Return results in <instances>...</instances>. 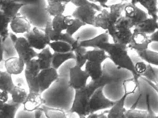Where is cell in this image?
<instances>
[{"instance_id": "6da1fadb", "label": "cell", "mask_w": 158, "mask_h": 118, "mask_svg": "<svg viewBox=\"0 0 158 118\" xmlns=\"http://www.w3.org/2000/svg\"><path fill=\"white\" fill-rule=\"evenodd\" d=\"M128 46L110 42L102 43L98 49L102 50L109 56V59L118 69L128 71L132 74L133 78L137 82L140 76L136 70L135 64L132 60L128 52Z\"/></svg>"}, {"instance_id": "7a4b0ae2", "label": "cell", "mask_w": 158, "mask_h": 118, "mask_svg": "<svg viewBox=\"0 0 158 118\" xmlns=\"http://www.w3.org/2000/svg\"><path fill=\"white\" fill-rule=\"evenodd\" d=\"M124 92L122 97L115 101L113 106L107 110L108 118H125V112L127 109L125 108V103L127 98L129 95L134 94L139 87V83L134 78L125 80L123 83Z\"/></svg>"}, {"instance_id": "3957f363", "label": "cell", "mask_w": 158, "mask_h": 118, "mask_svg": "<svg viewBox=\"0 0 158 118\" xmlns=\"http://www.w3.org/2000/svg\"><path fill=\"white\" fill-rule=\"evenodd\" d=\"M10 37L18 57L26 63L30 60L36 58L38 53L30 46L27 39L23 37H18L14 33H10Z\"/></svg>"}, {"instance_id": "277c9868", "label": "cell", "mask_w": 158, "mask_h": 118, "mask_svg": "<svg viewBox=\"0 0 158 118\" xmlns=\"http://www.w3.org/2000/svg\"><path fill=\"white\" fill-rule=\"evenodd\" d=\"M69 80L68 86L76 90H84L87 85L89 75L82 67L76 64L69 69Z\"/></svg>"}, {"instance_id": "5b68a950", "label": "cell", "mask_w": 158, "mask_h": 118, "mask_svg": "<svg viewBox=\"0 0 158 118\" xmlns=\"http://www.w3.org/2000/svg\"><path fill=\"white\" fill-rule=\"evenodd\" d=\"M103 88L101 87L97 89L89 97V112H97L102 110L110 108L115 101H113L107 98L104 93Z\"/></svg>"}, {"instance_id": "8992f818", "label": "cell", "mask_w": 158, "mask_h": 118, "mask_svg": "<svg viewBox=\"0 0 158 118\" xmlns=\"http://www.w3.org/2000/svg\"><path fill=\"white\" fill-rule=\"evenodd\" d=\"M70 112L76 113L80 118L88 116L89 97L85 90H76Z\"/></svg>"}, {"instance_id": "52a82bcc", "label": "cell", "mask_w": 158, "mask_h": 118, "mask_svg": "<svg viewBox=\"0 0 158 118\" xmlns=\"http://www.w3.org/2000/svg\"><path fill=\"white\" fill-rule=\"evenodd\" d=\"M102 7L99 5H84L77 7L72 15L79 19L84 23L94 26V20L98 12H101Z\"/></svg>"}, {"instance_id": "ba28073f", "label": "cell", "mask_w": 158, "mask_h": 118, "mask_svg": "<svg viewBox=\"0 0 158 118\" xmlns=\"http://www.w3.org/2000/svg\"><path fill=\"white\" fill-rule=\"evenodd\" d=\"M24 36L27 39L30 46L37 50L44 49L50 44L46 38L44 29L34 27L30 32L24 34Z\"/></svg>"}, {"instance_id": "9c48e42d", "label": "cell", "mask_w": 158, "mask_h": 118, "mask_svg": "<svg viewBox=\"0 0 158 118\" xmlns=\"http://www.w3.org/2000/svg\"><path fill=\"white\" fill-rule=\"evenodd\" d=\"M120 81V78L115 75L110 73L104 70L103 74L99 79L97 80H91L87 84L85 88L84 89L86 92L89 98L97 89L101 87H104L105 86L116 83Z\"/></svg>"}, {"instance_id": "30bf717a", "label": "cell", "mask_w": 158, "mask_h": 118, "mask_svg": "<svg viewBox=\"0 0 158 118\" xmlns=\"http://www.w3.org/2000/svg\"><path fill=\"white\" fill-rule=\"evenodd\" d=\"M59 78L57 70L52 67L41 70L37 76L40 93L42 94L48 90L52 83Z\"/></svg>"}, {"instance_id": "8fae6325", "label": "cell", "mask_w": 158, "mask_h": 118, "mask_svg": "<svg viewBox=\"0 0 158 118\" xmlns=\"http://www.w3.org/2000/svg\"><path fill=\"white\" fill-rule=\"evenodd\" d=\"M152 43L148 35L142 33H133L132 40L128 47L138 53L148 49L149 46Z\"/></svg>"}, {"instance_id": "7c38bea8", "label": "cell", "mask_w": 158, "mask_h": 118, "mask_svg": "<svg viewBox=\"0 0 158 118\" xmlns=\"http://www.w3.org/2000/svg\"><path fill=\"white\" fill-rule=\"evenodd\" d=\"M136 70L140 78H146L158 85V68L145 62L135 63Z\"/></svg>"}, {"instance_id": "4fadbf2b", "label": "cell", "mask_w": 158, "mask_h": 118, "mask_svg": "<svg viewBox=\"0 0 158 118\" xmlns=\"http://www.w3.org/2000/svg\"><path fill=\"white\" fill-rule=\"evenodd\" d=\"M125 16L133 22L134 26L148 18V14L143 10L138 8L136 4L127 2L124 10ZM135 27V26H134Z\"/></svg>"}, {"instance_id": "5bb4252c", "label": "cell", "mask_w": 158, "mask_h": 118, "mask_svg": "<svg viewBox=\"0 0 158 118\" xmlns=\"http://www.w3.org/2000/svg\"><path fill=\"white\" fill-rule=\"evenodd\" d=\"M44 31L46 38L49 43L53 41H65L73 45L76 39L67 33L58 34L55 32L52 26L51 20L47 21Z\"/></svg>"}, {"instance_id": "9a60e30c", "label": "cell", "mask_w": 158, "mask_h": 118, "mask_svg": "<svg viewBox=\"0 0 158 118\" xmlns=\"http://www.w3.org/2000/svg\"><path fill=\"white\" fill-rule=\"evenodd\" d=\"M46 100L38 92H29L24 104V109L26 111L33 112L45 105Z\"/></svg>"}, {"instance_id": "2e32d148", "label": "cell", "mask_w": 158, "mask_h": 118, "mask_svg": "<svg viewBox=\"0 0 158 118\" xmlns=\"http://www.w3.org/2000/svg\"><path fill=\"white\" fill-rule=\"evenodd\" d=\"M12 31L15 34H25L30 32L31 25L30 21L23 16L17 15L10 23Z\"/></svg>"}, {"instance_id": "e0dca14e", "label": "cell", "mask_w": 158, "mask_h": 118, "mask_svg": "<svg viewBox=\"0 0 158 118\" xmlns=\"http://www.w3.org/2000/svg\"><path fill=\"white\" fill-rule=\"evenodd\" d=\"M25 4L16 3L7 0H1L0 14L12 20L17 16L19 11Z\"/></svg>"}, {"instance_id": "ac0fdd59", "label": "cell", "mask_w": 158, "mask_h": 118, "mask_svg": "<svg viewBox=\"0 0 158 118\" xmlns=\"http://www.w3.org/2000/svg\"><path fill=\"white\" fill-rule=\"evenodd\" d=\"M127 3V2H122L121 3H116V4L110 5L109 7L110 26V28L107 32H108L110 36H111L115 33L114 24L117 19L123 15L125 7Z\"/></svg>"}, {"instance_id": "d6986e66", "label": "cell", "mask_w": 158, "mask_h": 118, "mask_svg": "<svg viewBox=\"0 0 158 118\" xmlns=\"http://www.w3.org/2000/svg\"><path fill=\"white\" fill-rule=\"evenodd\" d=\"M158 28V19L148 17L140 22L134 27L133 33H142L150 35Z\"/></svg>"}, {"instance_id": "ffe728a7", "label": "cell", "mask_w": 158, "mask_h": 118, "mask_svg": "<svg viewBox=\"0 0 158 118\" xmlns=\"http://www.w3.org/2000/svg\"><path fill=\"white\" fill-rule=\"evenodd\" d=\"M25 63L19 57H11L4 61L6 71L10 74L17 75L25 70Z\"/></svg>"}, {"instance_id": "44dd1931", "label": "cell", "mask_w": 158, "mask_h": 118, "mask_svg": "<svg viewBox=\"0 0 158 118\" xmlns=\"http://www.w3.org/2000/svg\"><path fill=\"white\" fill-rule=\"evenodd\" d=\"M21 105L11 100L7 102H0V118H15L16 112Z\"/></svg>"}, {"instance_id": "7402d4cb", "label": "cell", "mask_w": 158, "mask_h": 118, "mask_svg": "<svg viewBox=\"0 0 158 118\" xmlns=\"http://www.w3.org/2000/svg\"><path fill=\"white\" fill-rule=\"evenodd\" d=\"M80 38L76 39L73 46V51L75 56L76 64L81 67L85 66L87 60L86 53L87 50L86 48L82 47L80 45Z\"/></svg>"}, {"instance_id": "603a6c76", "label": "cell", "mask_w": 158, "mask_h": 118, "mask_svg": "<svg viewBox=\"0 0 158 118\" xmlns=\"http://www.w3.org/2000/svg\"><path fill=\"white\" fill-rule=\"evenodd\" d=\"M85 66V70L88 74L91 80H98L103 75L104 69L102 63L87 61Z\"/></svg>"}, {"instance_id": "cb8c5ba5", "label": "cell", "mask_w": 158, "mask_h": 118, "mask_svg": "<svg viewBox=\"0 0 158 118\" xmlns=\"http://www.w3.org/2000/svg\"><path fill=\"white\" fill-rule=\"evenodd\" d=\"M110 35L107 31L98 35L97 36L87 39L80 40V45L84 47H91L94 49H98L99 47L103 43L109 42Z\"/></svg>"}, {"instance_id": "d4e9b609", "label": "cell", "mask_w": 158, "mask_h": 118, "mask_svg": "<svg viewBox=\"0 0 158 118\" xmlns=\"http://www.w3.org/2000/svg\"><path fill=\"white\" fill-rule=\"evenodd\" d=\"M64 21L67 27L66 33L72 36H73L81 27L86 25L82 21L72 15L65 16Z\"/></svg>"}, {"instance_id": "484cf974", "label": "cell", "mask_w": 158, "mask_h": 118, "mask_svg": "<svg viewBox=\"0 0 158 118\" xmlns=\"http://www.w3.org/2000/svg\"><path fill=\"white\" fill-rule=\"evenodd\" d=\"M100 12L95 17L93 26L107 31L110 26V12L106 9H104Z\"/></svg>"}, {"instance_id": "4316f807", "label": "cell", "mask_w": 158, "mask_h": 118, "mask_svg": "<svg viewBox=\"0 0 158 118\" xmlns=\"http://www.w3.org/2000/svg\"><path fill=\"white\" fill-rule=\"evenodd\" d=\"M52 56L53 53L49 47H47L38 53L36 58L40 63L41 70L52 67Z\"/></svg>"}, {"instance_id": "83f0119b", "label": "cell", "mask_w": 158, "mask_h": 118, "mask_svg": "<svg viewBox=\"0 0 158 118\" xmlns=\"http://www.w3.org/2000/svg\"><path fill=\"white\" fill-rule=\"evenodd\" d=\"M75 59V56L73 51L67 53L53 52L52 67L58 70L64 63L70 60Z\"/></svg>"}, {"instance_id": "f1b7e54d", "label": "cell", "mask_w": 158, "mask_h": 118, "mask_svg": "<svg viewBox=\"0 0 158 118\" xmlns=\"http://www.w3.org/2000/svg\"><path fill=\"white\" fill-rule=\"evenodd\" d=\"M136 4L139 3L144 9L150 17L158 19L157 0H135Z\"/></svg>"}, {"instance_id": "f546056e", "label": "cell", "mask_w": 158, "mask_h": 118, "mask_svg": "<svg viewBox=\"0 0 158 118\" xmlns=\"http://www.w3.org/2000/svg\"><path fill=\"white\" fill-rule=\"evenodd\" d=\"M86 58L87 60L89 61L102 63L107 59H109V56L102 50L94 49L92 50L87 51Z\"/></svg>"}, {"instance_id": "4dcf8cb0", "label": "cell", "mask_w": 158, "mask_h": 118, "mask_svg": "<svg viewBox=\"0 0 158 118\" xmlns=\"http://www.w3.org/2000/svg\"><path fill=\"white\" fill-rule=\"evenodd\" d=\"M15 86L12 77V75L10 74L7 71H1L0 72L1 91H7L10 94Z\"/></svg>"}, {"instance_id": "1f68e13d", "label": "cell", "mask_w": 158, "mask_h": 118, "mask_svg": "<svg viewBox=\"0 0 158 118\" xmlns=\"http://www.w3.org/2000/svg\"><path fill=\"white\" fill-rule=\"evenodd\" d=\"M133 35L132 30L123 32L116 31L111 37L114 43L128 46L132 40Z\"/></svg>"}, {"instance_id": "d6a6232c", "label": "cell", "mask_w": 158, "mask_h": 118, "mask_svg": "<svg viewBox=\"0 0 158 118\" xmlns=\"http://www.w3.org/2000/svg\"><path fill=\"white\" fill-rule=\"evenodd\" d=\"M138 57L143 61L152 66L158 67V52L148 49L137 53Z\"/></svg>"}, {"instance_id": "836d02e7", "label": "cell", "mask_w": 158, "mask_h": 118, "mask_svg": "<svg viewBox=\"0 0 158 118\" xmlns=\"http://www.w3.org/2000/svg\"><path fill=\"white\" fill-rule=\"evenodd\" d=\"M28 93L20 86H16L10 93L11 100L17 104H23L27 98Z\"/></svg>"}, {"instance_id": "e575fe53", "label": "cell", "mask_w": 158, "mask_h": 118, "mask_svg": "<svg viewBox=\"0 0 158 118\" xmlns=\"http://www.w3.org/2000/svg\"><path fill=\"white\" fill-rule=\"evenodd\" d=\"M48 46L54 52L67 53L73 51L72 44L67 41H53L50 42Z\"/></svg>"}, {"instance_id": "d590c367", "label": "cell", "mask_w": 158, "mask_h": 118, "mask_svg": "<svg viewBox=\"0 0 158 118\" xmlns=\"http://www.w3.org/2000/svg\"><path fill=\"white\" fill-rule=\"evenodd\" d=\"M115 32H123L132 30L134 28V23L129 18L125 15H122L119 17L114 24Z\"/></svg>"}, {"instance_id": "8d00e7d4", "label": "cell", "mask_w": 158, "mask_h": 118, "mask_svg": "<svg viewBox=\"0 0 158 118\" xmlns=\"http://www.w3.org/2000/svg\"><path fill=\"white\" fill-rule=\"evenodd\" d=\"M66 5L67 4H66L56 2L48 3L46 7V12L48 15L53 17L58 15H62L65 11Z\"/></svg>"}, {"instance_id": "74e56055", "label": "cell", "mask_w": 158, "mask_h": 118, "mask_svg": "<svg viewBox=\"0 0 158 118\" xmlns=\"http://www.w3.org/2000/svg\"><path fill=\"white\" fill-rule=\"evenodd\" d=\"M64 17L65 16L64 14L58 15L53 17L51 20L52 29L58 34L66 33L67 27L64 22Z\"/></svg>"}, {"instance_id": "f35d334b", "label": "cell", "mask_w": 158, "mask_h": 118, "mask_svg": "<svg viewBox=\"0 0 158 118\" xmlns=\"http://www.w3.org/2000/svg\"><path fill=\"white\" fill-rule=\"evenodd\" d=\"M1 32H0V37L1 41L5 43L9 37L10 34L9 33V26L10 25L11 20L7 18L1 14Z\"/></svg>"}, {"instance_id": "ab89813d", "label": "cell", "mask_w": 158, "mask_h": 118, "mask_svg": "<svg viewBox=\"0 0 158 118\" xmlns=\"http://www.w3.org/2000/svg\"><path fill=\"white\" fill-rule=\"evenodd\" d=\"M40 63L37 59H32L26 63L24 72L37 77L41 71Z\"/></svg>"}, {"instance_id": "60d3db41", "label": "cell", "mask_w": 158, "mask_h": 118, "mask_svg": "<svg viewBox=\"0 0 158 118\" xmlns=\"http://www.w3.org/2000/svg\"><path fill=\"white\" fill-rule=\"evenodd\" d=\"M45 116L48 118H65L67 117L64 111L60 109L49 108L43 105L41 107Z\"/></svg>"}, {"instance_id": "b9f144b4", "label": "cell", "mask_w": 158, "mask_h": 118, "mask_svg": "<svg viewBox=\"0 0 158 118\" xmlns=\"http://www.w3.org/2000/svg\"><path fill=\"white\" fill-rule=\"evenodd\" d=\"M125 118H151L150 114L148 110H140L135 109L126 110L125 112Z\"/></svg>"}, {"instance_id": "7bdbcfd3", "label": "cell", "mask_w": 158, "mask_h": 118, "mask_svg": "<svg viewBox=\"0 0 158 118\" xmlns=\"http://www.w3.org/2000/svg\"><path fill=\"white\" fill-rule=\"evenodd\" d=\"M25 77L29 88V92H35L40 93V87L37 77L24 72Z\"/></svg>"}, {"instance_id": "ee69618b", "label": "cell", "mask_w": 158, "mask_h": 118, "mask_svg": "<svg viewBox=\"0 0 158 118\" xmlns=\"http://www.w3.org/2000/svg\"><path fill=\"white\" fill-rule=\"evenodd\" d=\"M7 1L16 2V3H22L27 5L28 4L34 5V4H38L40 0H7Z\"/></svg>"}, {"instance_id": "f6af8a7d", "label": "cell", "mask_w": 158, "mask_h": 118, "mask_svg": "<svg viewBox=\"0 0 158 118\" xmlns=\"http://www.w3.org/2000/svg\"><path fill=\"white\" fill-rule=\"evenodd\" d=\"M9 92L5 91H1L0 92V102H7L9 100Z\"/></svg>"}, {"instance_id": "bcb514c9", "label": "cell", "mask_w": 158, "mask_h": 118, "mask_svg": "<svg viewBox=\"0 0 158 118\" xmlns=\"http://www.w3.org/2000/svg\"><path fill=\"white\" fill-rule=\"evenodd\" d=\"M110 0H94V2H97L99 4L102 8L107 9L109 8L110 6L107 5V3Z\"/></svg>"}, {"instance_id": "7dc6e473", "label": "cell", "mask_w": 158, "mask_h": 118, "mask_svg": "<svg viewBox=\"0 0 158 118\" xmlns=\"http://www.w3.org/2000/svg\"><path fill=\"white\" fill-rule=\"evenodd\" d=\"M145 82H147L148 84L154 90L156 91V92L158 93V85L154 83H152L151 81H149V80H148V79H146V78H142L141 77ZM157 118H158V115L157 116Z\"/></svg>"}, {"instance_id": "c3c4849f", "label": "cell", "mask_w": 158, "mask_h": 118, "mask_svg": "<svg viewBox=\"0 0 158 118\" xmlns=\"http://www.w3.org/2000/svg\"><path fill=\"white\" fill-rule=\"evenodd\" d=\"M152 42L158 43V28L153 34L149 35Z\"/></svg>"}, {"instance_id": "681fc988", "label": "cell", "mask_w": 158, "mask_h": 118, "mask_svg": "<svg viewBox=\"0 0 158 118\" xmlns=\"http://www.w3.org/2000/svg\"><path fill=\"white\" fill-rule=\"evenodd\" d=\"M72 0H47L48 3L56 2V3H63L67 4L71 2Z\"/></svg>"}, {"instance_id": "f907efd6", "label": "cell", "mask_w": 158, "mask_h": 118, "mask_svg": "<svg viewBox=\"0 0 158 118\" xmlns=\"http://www.w3.org/2000/svg\"><path fill=\"white\" fill-rule=\"evenodd\" d=\"M42 112H43L41 108L38 109L36 110L35 111V118H40L41 115H42Z\"/></svg>"}, {"instance_id": "816d5d0a", "label": "cell", "mask_w": 158, "mask_h": 118, "mask_svg": "<svg viewBox=\"0 0 158 118\" xmlns=\"http://www.w3.org/2000/svg\"><path fill=\"white\" fill-rule=\"evenodd\" d=\"M87 117L89 118H98V113H96V112H92L89 113Z\"/></svg>"}, {"instance_id": "f5cc1de1", "label": "cell", "mask_w": 158, "mask_h": 118, "mask_svg": "<svg viewBox=\"0 0 158 118\" xmlns=\"http://www.w3.org/2000/svg\"><path fill=\"white\" fill-rule=\"evenodd\" d=\"M4 42H2V41H1V47L2 52L1 61H2L3 60V53H4V50H5V49H4Z\"/></svg>"}, {"instance_id": "db71d44e", "label": "cell", "mask_w": 158, "mask_h": 118, "mask_svg": "<svg viewBox=\"0 0 158 118\" xmlns=\"http://www.w3.org/2000/svg\"><path fill=\"white\" fill-rule=\"evenodd\" d=\"M122 2H130L134 4H136L135 0H121Z\"/></svg>"}, {"instance_id": "11a10c76", "label": "cell", "mask_w": 158, "mask_h": 118, "mask_svg": "<svg viewBox=\"0 0 158 118\" xmlns=\"http://www.w3.org/2000/svg\"><path fill=\"white\" fill-rule=\"evenodd\" d=\"M89 1L90 2H94V0H89Z\"/></svg>"}, {"instance_id": "9f6ffc18", "label": "cell", "mask_w": 158, "mask_h": 118, "mask_svg": "<svg viewBox=\"0 0 158 118\" xmlns=\"http://www.w3.org/2000/svg\"></svg>"}]
</instances>
